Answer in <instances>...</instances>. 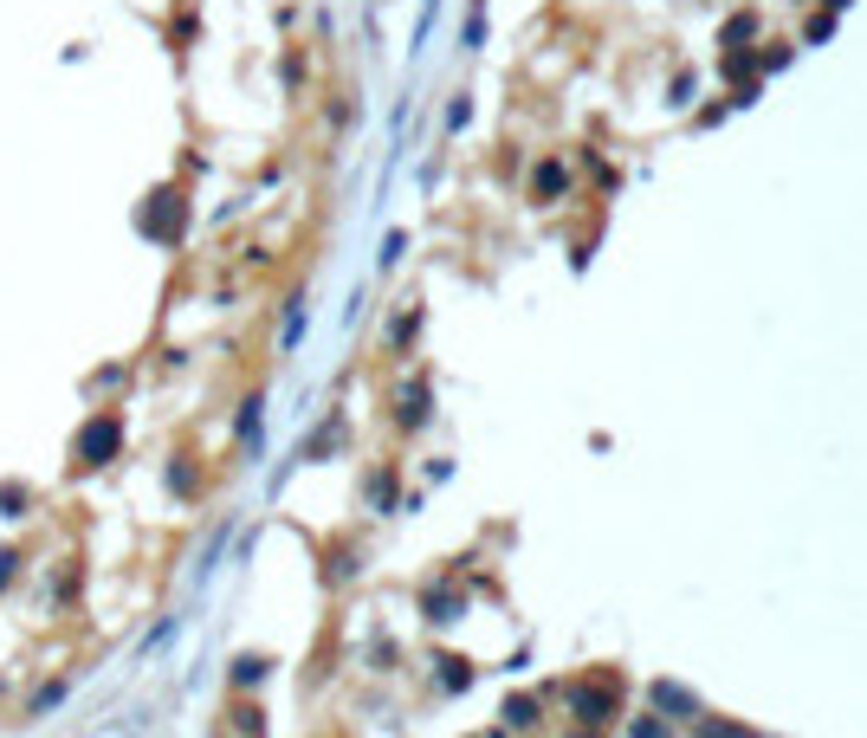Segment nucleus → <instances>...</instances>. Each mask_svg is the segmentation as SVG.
<instances>
[{
    "mask_svg": "<svg viewBox=\"0 0 867 738\" xmlns=\"http://www.w3.org/2000/svg\"><path fill=\"white\" fill-rule=\"evenodd\" d=\"M117 454H123V408H98V415L78 428V441H72V467L78 473H98Z\"/></svg>",
    "mask_w": 867,
    "mask_h": 738,
    "instance_id": "f257e3e1",
    "label": "nucleus"
},
{
    "mask_svg": "<svg viewBox=\"0 0 867 738\" xmlns=\"http://www.w3.org/2000/svg\"><path fill=\"white\" fill-rule=\"evenodd\" d=\"M136 234L156 240V246H182V234H188V195L182 188H156V195L136 208Z\"/></svg>",
    "mask_w": 867,
    "mask_h": 738,
    "instance_id": "f03ea898",
    "label": "nucleus"
},
{
    "mask_svg": "<svg viewBox=\"0 0 867 738\" xmlns=\"http://www.w3.org/2000/svg\"><path fill=\"white\" fill-rule=\"evenodd\" d=\"M654 706L660 713H680V719H699V693L693 687H680V680H654Z\"/></svg>",
    "mask_w": 867,
    "mask_h": 738,
    "instance_id": "7ed1b4c3",
    "label": "nucleus"
},
{
    "mask_svg": "<svg viewBox=\"0 0 867 738\" xmlns=\"http://www.w3.org/2000/svg\"><path fill=\"white\" fill-rule=\"evenodd\" d=\"M395 421H402V428H421V421H428V382H402V395H395Z\"/></svg>",
    "mask_w": 867,
    "mask_h": 738,
    "instance_id": "20e7f679",
    "label": "nucleus"
},
{
    "mask_svg": "<svg viewBox=\"0 0 867 738\" xmlns=\"http://www.w3.org/2000/svg\"><path fill=\"white\" fill-rule=\"evenodd\" d=\"M602 713H615V687H609V680H602V687H596V693H589V687H583V693H576V719H589V726H596V719H602Z\"/></svg>",
    "mask_w": 867,
    "mask_h": 738,
    "instance_id": "39448f33",
    "label": "nucleus"
},
{
    "mask_svg": "<svg viewBox=\"0 0 867 738\" xmlns=\"http://www.w3.org/2000/svg\"><path fill=\"white\" fill-rule=\"evenodd\" d=\"M259 421H266V395H246V402H240V421H233L240 447H253V441H259Z\"/></svg>",
    "mask_w": 867,
    "mask_h": 738,
    "instance_id": "423d86ee",
    "label": "nucleus"
},
{
    "mask_svg": "<svg viewBox=\"0 0 867 738\" xmlns=\"http://www.w3.org/2000/svg\"><path fill=\"white\" fill-rule=\"evenodd\" d=\"M266 674H272L266 654H240V661H233V687H259Z\"/></svg>",
    "mask_w": 867,
    "mask_h": 738,
    "instance_id": "0eeeda50",
    "label": "nucleus"
},
{
    "mask_svg": "<svg viewBox=\"0 0 867 738\" xmlns=\"http://www.w3.org/2000/svg\"><path fill=\"white\" fill-rule=\"evenodd\" d=\"M563 182H570V169H563V162H538V175H531V188H538V195H563Z\"/></svg>",
    "mask_w": 867,
    "mask_h": 738,
    "instance_id": "6e6552de",
    "label": "nucleus"
},
{
    "mask_svg": "<svg viewBox=\"0 0 867 738\" xmlns=\"http://www.w3.org/2000/svg\"><path fill=\"white\" fill-rule=\"evenodd\" d=\"M233 732H240V738H259V732H266V713H259V706H233Z\"/></svg>",
    "mask_w": 867,
    "mask_h": 738,
    "instance_id": "1a4fd4ad",
    "label": "nucleus"
},
{
    "mask_svg": "<svg viewBox=\"0 0 867 738\" xmlns=\"http://www.w3.org/2000/svg\"><path fill=\"white\" fill-rule=\"evenodd\" d=\"M65 700V680H52V687H39L33 693V706H26V719H39V713H46V706H59Z\"/></svg>",
    "mask_w": 867,
    "mask_h": 738,
    "instance_id": "9d476101",
    "label": "nucleus"
},
{
    "mask_svg": "<svg viewBox=\"0 0 867 738\" xmlns=\"http://www.w3.org/2000/svg\"><path fill=\"white\" fill-rule=\"evenodd\" d=\"M453 609H460V596H447V590H440V596H428V622H460Z\"/></svg>",
    "mask_w": 867,
    "mask_h": 738,
    "instance_id": "9b49d317",
    "label": "nucleus"
},
{
    "mask_svg": "<svg viewBox=\"0 0 867 738\" xmlns=\"http://www.w3.org/2000/svg\"><path fill=\"white\" fill-rule=\"evenodd\" d=\"M169 492H182V499L195 492V467H188V454H182V460L169 467Z\"/></svg>",
    "mask_w": 867,
    "mask_h": 738,
    "instance_id": "f8f14e48",
    "label": "nucleus"
},
{
    "mask_svg": "<svg viewBox=\"0 0 867 738\" xmlns=\"http://www.w3.org/2000/svg\"><path fill=\"white\" fill-rule=\"evenodd\" d=\"M693 738H745V726H732V719H699Z\"/></svg>",
    "mask_w": 867,
    "mask_h": 738,
    "instance_id": "ddd939ff",
    "label": "nucleus"
},
{
    "mask_svg": "<svg viewBox=\"0 0 867 738\" xmlns=\"http://www.w3.org/2000/svg\"><path fill=\"white\" fill-rule=\"evenodd\" d=\"M26 499H33V492H26V486H13V480H7V486H0V505H7V518H26V512H20V505H26Z\"/></svg>",
    "mask_w": 867,
    "mask_h": 738,
    "instance_id": "4468645a",
    "label": "nucleus"
},
{
    "mask_svg": "<svg viewBox=\"0 0 867 738\" xmlns=\"http://www.w3.org/2000/svg\"><path fill=\"white\" fill-rule=\"evenodd\" d=\"M531 719H538V700H512V706H505V726H531Z\"/></svg>",
    "mask_w": 867,
    "mask_h": 738,
    "instance_id": "2eb2a0df",
    "label": "nucleus"
},
{
    "mask_svg": "<svg viewBox=\"0 0 867 738\" xmlns=\"http://www.w3.org/2000/svg\"><path fill=\"white\" fill-rule=\"evenodd\" d=\"M628 738H667V726H660V719H654V713H641V719H635V726H628Z\"/></svg>",
    "mask_w": 867,
    "mask_h": 738,
    "instance_id": "dca6fc26",
    "label": "nucleus"
},
{
    "mask_svg": "<svg viewBox=\"0 0 867 738\" xmlns=\"http://www.w3.org/2000/svg\"><path fill=\"white\" fill-rule=\"evenodd\" d=\"M479 39H486V7H473V20H466V52H479Z\"/></svg>",
    "mask_w": 867,
    "mask_h": 738,
    "instance_id": "f3484780",
    "label": "nucleus"
},
{
    "mask_svg": "<svg viewBox=\"0 0 867 738\" xmlns=\"http://www.w3.org/2000/svg\"><path fill=\"white\" fill-rule=\"evenodd\" d=\"M13 577H20V551H13V544H7V551H0V590H7Z\"/></svg>",
    "mask_w": 867,
    "mask_h": 738,
    "instance_id": "a211bd4d",
    "label": "nucleus"
},
{
    "mask_svg": "<svg viewBox=\"0 0 867 738\" xmlns=\"http://www.w3.org/2000/svg\"><path fill=\"white\" fill-rule=\"evenodd\" d=\"M104 389H123V369H98L91 376V395H104Z\"/></svg>",
    "mask_w": 867,
    "mask_h": 738,
    "instance_id": "6ab92c4d",
    "label": "nucleus"
},
{
    "mask_svg": "<svg viewBox=\"0 0 867 738\" xmlns=\"http://www.w3.org/2000/svg\"><path fill=\"white\" fill-rule=\"evenodd\" d=\"M440 667H447V674H440V680H447V687H453V693H460V687H466V680H473V674H466V661H440Z\"/></svg>",
    "mask_w": 867,
    "mask_h": 738,
    "instance_id": "aec40b11",
    "label": "nucleus"
},
{
    "mask_svg": "<svg viewBox=\"0 0 867 738\" xmlns=\"http://www.w3.org/2000/svg\"><path fill=\"white\" fill-rule=\"evenodd\" d=\"M829 7H848V0H829Z\"/></svg>",
    "mask_w": 867,
    "mask_h": 738,
    "instance_id": "412c9836",
    "label": "nucleus"
},
{
    "mask_svg": "<svg viewBox=\"0 0 867 738\" xmlns=\"http://www.w3.org/2000/svg\"><path fill=\"white\" fill-rule=\"evenodd\" d=\"M745 738H751V732H745Z\"/></svg>",
    "mask_w": 867,
    "mask_h": 738,
    "instance_id": "4be33fe9",
    "label": "nucleus"
}]
</instances>
